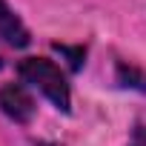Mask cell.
I'll use <instances>...</instances> for the list:
<instances>
[{
	"label": "cell",
	"mask_w": 146,
	"mask_h": 146,
	"mask_svg": "<svg viewBox=\"0 0 146 146\" xmlns=\"http://www.w3.org/2000/svg\"><path fill=\"white\" fill-rule=\"evenodd\" d=\"M0 109H3L15 123H29L35 117V109L37 106H35L32 95L20 83H9V86L0 89Z\"/></svg>",
	"instance_id": "2"
},
{
	"label": "cell",
	"mask_w": 146,
	"mask_h": 146,
	"mask_svg": "<svg viewBox=\"0 0 146 146\" xmlns=\"http://www.w3.org/2000/svg\"><path fill=\"white\" fill-rule=\"evenodd\" d=\"M54 49L60 52V54H66L69 57V66L72 69H80V63H83V57H86V49H69V46H60V43H54Z\"/></svg>",
	"instance_id": "5"
},
{
	"label": "cell",
	"mask_w": 146,
	"mask_h": 146,
	"mask_svg": "<svg viewBox=\"0 0 146 146\" xmlns=\"http://www.w3.org/2000/svg\"><path fill=\"white\" fill-rule=\"evenodd\" d=\"M0 43H6L12 49H23L32 43V35L29 29L23 26V20L9 9L6 0H0Z\"/></svg>",
	"instance_id": "3"
},
{
	"label": "cell",
	"mask_w": 146,
	"mask_h": 146,
	"mask_svg": "<svg viewBox=\"0 0 146 146\" xmlns=\"http://www.w3.org/2000/svg\"><path fill=\"white\" fill-rule=\"evenodd\" d=\"M17 75L23 83L35 86L40 95H46L60 112H72V92L66 83V75L49 60V57H26L17 63Z\"/></svg>",
	"instance_id": "1"
},
{
	"label": "cell",
	"mask_w": 146,
	"mask_h": 146,
	"mask_svg": "<svg viewBox=\"0 0 146 146\" xmlns=\"http://www.w3.org/2000/svg\"><path fill=\"white\" fill-rule=\"evenodd\" d=\"M117 80H120V86H129V89L146 92V72H140V69H135V66L117 63Z\"/></svg>",
	"instance_id": "4"
}]
</instances>
